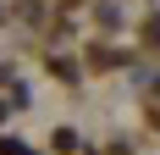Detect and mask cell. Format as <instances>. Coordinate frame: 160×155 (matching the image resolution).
Returning <instances> with one entry per match:
<instances>
[{
  "instance_id": "6da1fadb",
  "label": "cell",
  "mask_w": 160,
  "mask_h": 155,
  "mask_svg": "<svg viewBox=\"0 0 160 155\" xmlns=\"http://www.w3.org/2000/svg\"><path fill=\"white\" fill-rule=\"evenodd\" d=\"M0 155H28V144H17V139H0Z\"/></svg>"
}]
</instances>
